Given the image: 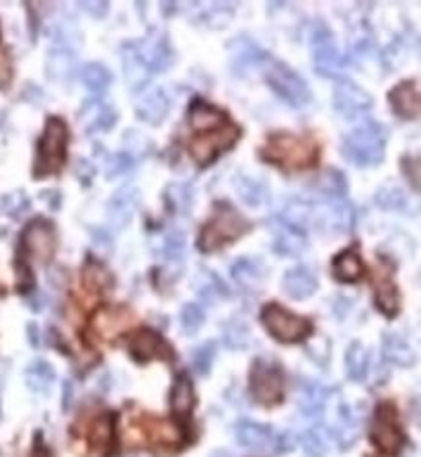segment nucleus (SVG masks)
Returning <instances> with one entry per match:
<instances>
[{
    "mask_svg": "<svg viewBox=\"0 0 421 457\" xmlns=\"http://www.w3.org/2000/svg\"><path fill=\"white\" fill-rule=\"evenodd\" d=\"M263 159L282 169H304L310 167L317 159V145L310 136L279 132L273 134L263 147Z\"/></svg>",
    "mask_w": 421,
    "mask_h": 457,
    "instance_id": "nucleus-1",
    "label": "nucleus"
},
{
    "mask_svg": "<svg viewBox=\"0 0 421 457\" xmlns=\"http://www.w3.org/2000/svg\"><path fill=\"white\" fill-rule=\"evenodd\" d=\"M249 228H251L249 221L234 206H230L228 202H216L212 219L208 221V225L199 235L198 248L206 254H212L224 245L237 241L239 237H243Z\"/></svg>",
    "mask_w": 421,
    "mask_h": 457,
    "instance_id": "nucleus-2",
    "label": "nucleus"
},
{
    "mask_svg": "<svg viewBox=\"0 0 421 457\" xmlns=\"http://www.w3.org/2000/svg\"><path fill=\"white\" fill-rule=\"evenodd\" d=\"M384 145L387 130L376 122H364L347 132L341 152L347 163L356 167H374L384 157Z\"/></svg>",
    "mask_w": 421,
    "mask_h": 457,
    "instance_id": "nucleus-3",
    "label": "nucleus"
},
{
    "mask_svg": "<svg viewBox=\"0 0 421 457\" xmlns=\"http://www.w3.org/2000/svg\"><path fill=\"white\" fill-rule=\"evenodd\" d=\"M66 147H68V128L66 122L58 116H51L46 122L44 134L37 145L33 176L48 178L60 171L66 161Z\"/></svg>",
    "mask_w": 421,
    "mask_h": 457,
    "instance_id": "nucleus-4",
    "label": "nucleus"
},
{
    "mask_svg": "<svg viewBox=\"0 0 421 457\" xmlns=\"http://www.w3.org/2000/svg\"><path fill=\"white\" fill-rule=\"evenodd\" d=\"M265 76L273 91L288 103L290 107H306L310 103V89L302 76L294 73L288 64L279 60H265Z\"/></svg>",
    "mask_w": 421,
    "mask_h": 457,
    "instance_id": "nucleus-5",
    "label": "nucleus"
},
{
    "mask_svg": "<svg viewBox=\"0 0 421 457\" xmlns=\"http://www.w3.org/2000/svg\"><path fill=\"white\" fill-rule=\"evenodd\" d=\"M261 324L265 326V330L270 331L275 340L288 342V344L304 340L313 330V326L306 317H300V315L284 309L277 303H270L263 307Z\"/></svg>",
    "mask_w": 421,
    "mask_h": 457,
    "instance_id": "nucleus-6",
    "label": "nucleus"
},
{
    "mask_svg": "<svg viewBox=\"0 0 421 457\" xmlns=\"http://www.w3.org/2000/svg\"><path fill=\"white\" fill-rule=\"evenodd\" d=\"M241 136V130L234 126V124H224L218 130H212V132H206L201 136H196L191 142H189V152H191V159L198 163L199 167H206L210 165L220 152L228 151L234 147V142L239 140Z\"/></svg>",
    "mask_w": 421,
    "mask_h": 457,
    "instance_id": "nucleus-7",
    "label": "nucleus"
},
{
    "mask_svg": "<svg viewBox=\"0 0 421 457\" xmlns=\"http://www.w3.org/2000/svg\"><path fill=\"white\" fill-rule=\"evenodd\" d=\"M251 391L259 404H277L284 396V375L279 367L263 358L255 360L251 369Z\"/></svg>",
    "mask_w": 421,
    "mask_h": 457,
    "instance_id": "nucleus-8",
    "label": "nucleus"
},
{
    "mask_svg": "<svg viewBox=\"0 0 421 457\" xmlns=\"http://www.w3.org/2000/svg\"><path fill=\"white\" fill-rule=\"evenodd\" d=\"M21 245L31 260H35L39 264H48L56 254V248H58V233H56L54 223L48 219L31 221L23 231Z\"/></svg>",
    "mask_w": 421,
    "mask_h": 457,
    "instance_id": "nucleus-9",
    "label": "nucleus"
},
{
    "mask_svg": "<svg viewBox=\"0 0 421 457\" xmlns=\"http://www.w3.org/2000/svg\"><path fill=\"white\" fill-rule=\"evenodd\" d=\"M370 439L378 449H382L387 453H396L403 447L405 437H403V431H401L395 408L391 404H380L374 410Z\"/></svg>",
    "mask_w": 421,
    "mask_h": 457,
    "instance_id": "nucleus-10",
    "label": "nucleus"
},
{
    "mask_svg": "<svg viewBox=\"0 0 421 457\" xmlns=\"http://www.w3.org/2000/svg\"><path fill=\"white\" fill-rule=\"evenodd\" d=\"M310 48H313V62L319 75L327 76V78H337L344 73V64H346L344 56L337 50L335 35L327 27H319L313 33Z\"/></svg>",
    "mask_w": 421,
    "mask_h": 457,
    "instance_id": "nucleus-11",
    "label": "nucleus"
},
{
    "mask_svg": "<svg viewBox=\"0 0 421 457\" xmlns=\"http://www.w3.org/2000/svg\"><path fill=\"white\" fill-rule=\"evenodd\" d=\"M356 221L353 206L341 200H329L322 206H313L310 210V223L322 233H346Z\"/></svg>",
    "mask_w": 421,
    "mask_h": 457,
    "instance_id": "nucleus-12",
    "label": "nucleus"
},
{
    "mask_svg": "<svg viewBox=\"0 0 421 457\" xmlns=\"http://www.w3.org/2000/svg\"><path fill=\"white\" fill-rule=\"evenodd\" d=\"M374 105V99L356 83L341 80L337 83L333 91V107L337 114H341L346 120H358L364 114H368Z\"/></svg>",
    "mask_w": 421,
    "mask_h": 457,
    "instance_id": "nucleus-13",
    "label": "nucleus"
},
{
    "mask_svg": "<svg viewBox=\"0 0 421 457\" xmlns=\"http://www.w3.org/2000/svg\"><path fill=\"white\" fill-rule=\"evenodd\" d=\"M270 233H272V250L282 257H298L306 250L308 241L300 228L292 227L284 219L275 217L270 221Z\"/></svg>",
    "mask_w": 421,
    "mask_h": 457,
    "instance_id": "nucleus-14",
    "label": "nucleus"
},
{
    "mask_svg": "<svg viewBox=\"0 0 421 457\" xmlns=\"http://www.w3.org/2000/svg\"><path fill=\"white\" fill-rule=\"evenodd\" d=\"M78 120L87 134H101L115 126L118 111L111 103H105L103 99H87L78 111Z\"/></svg>",
    "mask_w": 421,
    "mask_h": 457,
    "instance_id": "nucleus-15",
    "label": "nucleus"
},
{
    "mask_svg": "<svg viewBox=\"0 0 421 457\" xmlns=\"http://www.w3.org/2000/svg\"><path fill=\"white\" fill-rule=\"evenodd\" d=\"M134 50L138 54L140 62L146 66L150 75L165 73L175 62V51L167 37H152L144 39L142 44H134Z\"/></svg>",
    "mask_w": 421,
    "mask_h": 457,
    "instance_id": "nucleus-16",
    "label": "nucleus"
},
{
    "mask_svg": "<svg viewBox=\"0 0 421 457\" xmlns=\"http://www.w3.org/2000/svg\"><path fill=\"white\" fill-rule=\"evenodd\" d=\"M169 111H171V97L163 87H154L146 93H142V97L136 103L138 120L146 122L150 126H158L167 118Z\"/></svg>",
    "mask_w": 421,
    "mask_h": 457,
    "instance_id": "nucleus-17",
    "label": "nucleus"
},
{
    "mask_svg": "<svg viewBox=\"0 0 421 457\" xmlns=\"http://www.w3.org/2000/svg\"><path fill=\"white\" fill-rule=\"evenodd\" d=\"M138 204V190L134 185L120 188L107 202V219L115 228H124L130 225Z\"/></svg>",
    "mask_w": 421,
    "mask_h": 457,
    "instance_id": "nucleus-18",
    "label": "nucleus"
},
{
    "mask_svg": "<svg viewBox=\"0 0 421 457\" xmlns=\"http://www.w3.org/2000/svg\"><path fill=\"white\" fill-rule=\"evenodd\" d=\"M389 103H391L393 111H395L398 118H403V120H415L421 111L417 83L415 80L398 83L389 93Z\"/></svg>",
    "mask_w": 421,
    "mask_h": 457,
    "instance_id": "nucleus-19",
    "label": "nucleus"
},
{
    "mask_svg": "<svg viewBox=\"0 0 421 457\" xmlns=\"http://www.w3.org/2000/svg\"><path fill=\"white\" fill-rule=\"evenodd\" d=\"M237 441L241 447H245L249 451L255 453H268L273 449L275 443V434L270 427L259 425V422H251V420H241L237 425Z\"/></svg>",
    "mask_w": 421,
    "mask_h": 457,
    "instance_id": "nucleus-20",
    "label": "nucleus"
},
{
    "mask_svg": "<svg viewBox=\"0 0 421 457\" xmlns=\"http://www.w3.org/2000/svg\"><path fill=\"white\" fill-rule=\"evenodd\" d=\"M130 355L138 362H149L156 356H169V346L154 330H140L130 338Z\"/></svg>",
    "mask_w": 421,
    "mask_h": 457,
    "instance_id": "nucleus-21",
    "label": "nucleus"
},
{
    "mask_svg": "<svg viewBox=\"0 0 421 457\" xmlns=\"http://www.w3.org/2000/svg\"><path fill=\"white\" fill-rule=\"evenodd\" d=\"M319 282L317 276L310 268L306 266H296V268H290L284 279H282V288L288 297L302 301V299H308L310 295H315Z\"/></svg>",
    "mask_w": 421,
    "mask_h": 457,
    "instance_id": "nucleus-22",
    "label": "nucleus"
},
{
    "mask_svg": "<svg viewBox=\"0 0 421 457\" xmlns=\"http://www.w3.org/2000/svg\"><path fill=\"white\" fill-rule=\"evenodd\" d=\"M230 274L237 284H241L247 291H257L268 276V268L263 260L259 257H239L230 266Z\"/></svg>",
    "mask_w": 421,
    "mask_h": 457,
    "instance_id": "nucleus-23",
    "label": "nucleus"
},
{
    "mask_svg": "<svg viewBox=\"0 0 421 457\" xmlns=\"http://www.w3.org/2000/svg\"><path fill=\"white\" fill-rule=\"evenodd\" d=\"M329 400V389L315 379H302L298 387V408L306 418L319 416Z\"/></svg>",
    "mask_w": 421,
    "mask_h": 457,
    "instance_id": "nucleus-24",
    "label": "nucleus"
},
{
    "mask_svg": "<svg viewBox=\"0 0 421 457\" xmlns=\"http://www.w3.org/2000/svg\"><path fill=\"white\" fill-rule=\"evenodd\" d=\"M268 60V56L259 50L255 44H251L249 39H237L230 46V64L237 71V75H245L249 68H253L255 64H263Z\"/></svg>",
    "mask_w": 421,
    "mask_h": 457,
    "instance_id": "nucleus-25",
    "label": "nucleus"
},
{
    "mask_svg": "<svg viewBox=\"0 0 421 457\" xmlns=\"http://www.w3.org/2000/svg\"><path fill=\"white\" fill-rule=\"evenodd\" d=\"M189 124L194 130L201 132H212L226 124V114L222 109L214 107L212 103L196 102L189 107Z\"/></svg>",
    "mask_w": 421,
    "mask_h": 457,
    "instance_id": "nucleus-26",
    "label": "nucleus"
},
{
    "mask_svg": "<svg viewBox=\"0 0 421 457\" xmlns=\"http://www.w3.org/2000/svg\"><path fill=\"white\" fill-rule=\"evenodd\" d=\"M382 355L396 367L415 365V351L411 348V344L403 336L393 334V331H387L382 336Z\"/></svg>",
    "mask_w": 421,
    "mask_h": 457,
    "instance_id": "nucleus-27",
    "label": "nucleus"
},
{
    "mask_svg": "<svg viewBox=\"0 0 421 457\" xmlns=\"http://www.w3.org/2000/svg\"><path fill=\"white\" fill-rule=\"evenodd\" d=\"M130 313L125 309H109L103 307L99 309V313L93 319V328L99 334L101 338H113L115 334L124 330L130 326Z\"/></svg>",
    "mask_w": 421,
    "mask_h": 457,
    "instance_id": "nucleus-28",
    "label": "nucleus"
},
{
    "mask_svg": "<svg viewBox=\"0 0 421 457\" xmlns=\"http://www.w3.org/2000/svg\"><path fill=\"white\" fill-rule=\"evenodd\" d=\"M234 194L243 204H247L251 208L261 206L268 202V188L261 179L251 178V176H237L234 178Z\"/></svg>",
    "mask_w": 421,
    "mask_h": 457,
    "instance_id": "nucleus-29",
    "label": "nucleus"
},
{
    "mask_svg": "<svg viewBox=\"0 0 421 457\" xmlns=\"http://www.w3.org/2000/svg\"><path fill=\"white\" fill-rule=\"evenodd\" d=\"M196 404V394H194V385L187 375H179L173 383L171 389V408H173L175 416L179 418H187L194 410Z\"/></svg>",
    "mask_w": 421,
    "mask_h": 457,
    "instance_id": "nucleus-30",
    "label": "nucleus"
},
{
    "mask_svg": "<svg viewBox=\"0 0 421 457\" xmlns=\"http://www.w3.org/2000/svg\"><path fill=\"white\" fill-rule=\"evenodd\" d=\"M194 288H196L199 299L210 305H216L220 299L228 297L226 284L212 270H201L194 280Z\"/></svg>",
    "mask_w": 421,
    "mask_h": 457,
    "instance_id": "nucleus-31",
    "label": "nucleus"
},
{
    "mask_svg": "<svg viewBox=\"0 0 421 457\" xmlns=\"http://www.w3.org/2000/svg\"><path fill=\"white\" fill-rule=\"evenodd\" d=\"M313 190L327 200H341L347 192V181L341 171L327 169L313 181Z\"/></svg>",
    "mask_w": 421,
    "mask_h": 457,
    "instance_id": "nucleus-32",
    "label": "nucleus"
},
{
    "mask_svg": "<svg viewBox=\"0 0 421 457\" xmlns=\"http://www.w3.org/2000/svg\"><path fill=\"white\" fill-rule=\"evenodd\" d=\"M75 62L76 56L75 51L68 50V48H54L48 54V60H46V71L51 80H66L70 78L75 73Z\"/></svg>",
    "mask_w": 421,
    "mask_h": 457,
    "instance_id": "nucleus-33",
    "label": "nucleus"
},
{
    "mask_svg": "<svg viewBox=\"0 0 421 457\" xmlns=\"http://www.w3.org/2000/svg\"><path fill=\"white\" fill-rule=\"evenodd\" d=\"M333 274L339 282H356L364 274L362 257L356 250H346L333 260Z\"/></svg>",
    "mask_w": 421,
    "mask_h": 457,
    "instance_id": "nucleus-34",
    "label": "nucleus"
},
{
    "mask_svg": "<svg viewBox=\"0 0 421 457\" xmlns=\"http://www.w3.org/2000/svg\"><path fill=\"white\" fill-rule=\"evenodd\" d=\"M368 362H370V353L368 348L356 340L347 346L346 351V371L347 377L351 381H362L368 373Z\"/></svg>",
    "mask_w": 421,
    "mask_h": 457,
    "instance_id": "nucleus-35",
    "label": "nucleus"
},
{
    "mask_svg": "<svg viewBox=\"0 0 421 457\" xmlns=\"http://www.w3.org/2000/svg\"><path fill=\"white\" fill-rule=\"evenodd\" d=\"M124 75L125 80H127V85L134 89V91H138V89H142L144 85H146V80H149L150 73L146 71V66L140 62V58H138V54L134 50V44H127L124 48Z\"/></svg>",
    "mask_w": 421,
    "mask_h": 457,
    "instance_id": "nucleus-36",
    "label": "nucleus"
},
{
    "mask_svg": "<svg viewBox=\"0 0 421 457\" xmlns=\"http://www.w3.org/2000/svg\"><path fill=\"white\" fill-rule=\"evenodd\" d=\"M374 202L380 210H391V212H405L409 210L411 206V200L409 196L405 194L403 188L398 185H382L376 196H374Z\"/></svg>",
    "mask_w": 421,
    "mask_h": 457,
    "instance_id": "nucleus-37",
    "label": "nucleus"
},
{
    "mask_svg": "<svg viewBox=\"0 0 421 457\" xmlns=\"http://www.w3.org/2000/svg\"><path fill=\"white\" fill-rule=\"evenodd\" d=\"M54 379H56V373H54V367L48 360H35L25 369L27 385H29V389H33L37 394L50 391Z\"/></svg>",
    "mask_w": 421,
    "mask_h": 457,
    "instance_id": "nucleus-38",
    "label": "nucleus"
},
{
    "mask_svg": "<svg viewBox=\"0 0 421 457\" xmlns=\"http://www.w3.org/2000/svg\"><path fill=\"white\" fill-rule=\"evenodd\" d=\"M80 80H82V85H84L89 91H93V93H103V91L111 85L113 75H111V71H109L107 66H103L99 62H89V64H84V66L80 68Z\"/></svg>",
    "mask_w": 421,
    "mask_h": 457,
    "instance_id": "nucleus-39",
    "label": "nucleus"
},
{
    "mask_svg": "<svg viewBox=\"0 0 421 457\" xmlns=\"http://www.w3.org/2000/svg\"><path fill=\"white\" fill-rule=\"evenodd\" d=\"M374 303L384 315H389V317L396 315V311H398V293H396L395 284L389 279H382L376 282V286H374Z\"/></svg>",
    "mask_w": 421,
    "mask_h": 457,
    "instance_id": "nucleus-40",
    "label": "nucleus"
},
{
    "mask_svg": "<svg viewBox=\"0 0 421 457\" xmlns=\"http://www.w3.org/2000/svg\"><path fill=\"white\" fill-rule=\"evenodd\" d=\"M222 340L230 351H243V348H247L249 342H251L249 326L243 319H239V317L230 319L222 328Z\"/></svg>",
    "mask_w": 421,
    "mask_h": 457,
    "instance_id": "nucleus-41",
    "label": "nucleus"
},
{
    "mask_svg": "<svg viewBox=\"0 0 421 457\" xmlns=\"http://www.w3.org/2000/svg\"><path fill=\"white\" fill-rule=\"evenodd\" d=\"M111 437H113V420H111V416H107V414L97 416L93 420V425H91V432H89L91 445L97 447V449H105L111 443Z\"/></svg>",
    "mask_w": 421,
    "mask_h": 457,
    "instance_id": "nucleus-42",
    "label": "nucleus"
},
{
    "mask_svg": "<svg viewBox=\"0 0 421 457\" xmlns=\"http://www.w3.org/2000/svg\"><path fill=\"white\" fill-rule=\"evenodd\" d=\"M203 319H206V313L198 303H187L181 309V315H179V324L185 336H196L199 328L203 326Z\"/></svg>",
    "mask_w": 421,
    "mask_h": 457,
    "instance_id": "nucleus-43",
    "label": "nucleus"
},
{
    "mask_svg": "<svg viewBox=\"0 0 421 457\" xmlns=\"http://www.w3.org/2000/svg\"><path fill=\"white\" fill-rule=\"evenodd\" d=\"M29 198H27L25 192L17 190V192H11V194H4L0 198V212L11 217V219H19L21 214H25L29 210Z\"/></svg>",
    "mask_w": 421,
    "mask_h": 457,
    "instance_id": "nucleus-44",
    "label": "nucleus"
},
{
    "mask_svg": "<svg viewBox=\"0 0 421 457\" xmlns=\"http://www.w3.org/2000/svg\"><path fill=\"white\" fill-rule=\"evenodd\" d=\"M161 254L165 260L169 262H179L183 260L185 255V233L179 231V228H173L165 235L163 239V248H161Z\"/></svg>",
    "mask_w": 421,
    "mask_h": 457,
    "instance_id": "nucleus-45",
    "label": "nucleus"
},
{
    "mask_svg": "<svg viewBox=\"0 0 421 457\" xmlns=\"http://www.w3.org/2000/svg\"><path fill=\"white\" fill-rule=\"evenodd\" d=\"M300 445H302V451L308 457H325L327 456V451H329L327 439H325L317 429H310V431L302 432Z\"/></svg>",
    "mask_w": 421,
    "mask_h": 457,
    "instance_id": "nucleus-46",
    "label": "nucleus"
},
{
    "mask_svg": "<svg viewBox=\"0 0 421 457\" xmlns=\"http://www.w3.org/2000/svg\"><path fill=\"white\" fill-rule=\"evenodd\" d=\"M216 356V346L214 342H206L198 346L194 353H191V367L198 375H208L210 369H212V360Z\"/></svg>",
    "mask_w": 421,
    "mask_h": 457,
    "instance_id": "nucleus-47",
    "label": "nucleus"
},
{
    "mask_svg": "<svg viewBox=\"0 0 421 457\" xmlns=\"http://www.w3.org/2000/svg\"><path fill=\"white\" fill-rule=\"evenodd\" d=\"M132 167H134V157H130L127 152H115L105 163V169H107L105 178L113 179L118 178V176H124Z\"/></svg>",
    "mask_w": 421,
    "mask_h": 457,
    "instance_id": "nucleus-48",
    "label": "nucleus"
},
{
    "mask_svg": "<svg viewBox=\"0 0 421 457\" xmlns=\"http://www.w3.org/2000/svg\"><path fill=\"white\" fill-rule=\"evenodd\" d=\"M111 274L101 268V266H95V264H89L84 268V284L89 288H95V291H105V288H111Z\"/></svg>",
    "mask_w": 421,
    "mask_h": 457,
    "instance_id": "nucleus-49",
    "label": "nucleus"
},
{
    "mask_svg": "<svg viewBox=\"0 0 421 457\" xmlns=\"http://www.w3.org/2000/svg\"><path fill=\"white\" fill-rule=\"evenodd\" d=\"M169 198L177 212H187L191 208V188L187 183H173L169 188Z\"/></svg>",
    "mask_w": 421,
    "mask_h": 457,
    "instance_id": "nucleus-50",
    "label": "nucleus"
},
{
    "mask_svg": "<svg viewBox=\"0 0 421 457\" xmlns=\"http://www.w3.org/2000/svg\"><path fill=\"white\" fill-rule=\"evenodd\" d=\"M152 437L156 439V441H161V443H169V445H173V443H179L183 437H181V431L171 425V422H156L154 425V429H152Z\"/></svg>",
    "mask_w": 421,
    "mask_h": 457,
    "instance_id": "nucleus-51",
    "label": "nucleus"
},
{
    "mask_svg": "<svg viewBox=\"0 0 421 457\" xmlns=\"http://www.w3.org/2000/svg\"><path fill=\"white\" fill-rule=\"evenodd\" d=\"M306 353L308 356L319 365V367H327L329 365V356H331V346H329V340H325V338H319V340H315V342H310L308 344V348H306Z\"/></svg>",
    "mask_w": 421,
    "mask_h": 457,
    "instance_id": "nucleus-52",
    "label": "nucleus"
},
{
    "mask_svg": "<svg viewBox=\"0 0 421 457\" xmlns=\"http://www.w3.org/2000/svg\"><path fill=\"white\" fill-rule=\"evenodd\" d=\"M230 17H232V8H230V6H226V4H216V6H212V8L208 11L206 23L210 27H214V29H218V27L228 25Z\"/></svg>",
    "mask_w": 421,
    "mask_h": 457,
    "instance_id": "nucleus-53",
    "label": "nucleus"
},
{
    "mask_svg": "<svg viewBox=\"0 0 421 457\" xmlns=\"http://www.w3.org/2000/svg\"><path fill=\"white\" fill-rule=\"evenodd\" d=\"M75 176L78 178V181H80L82 185H89V183L93 181V178H95V167H93L89 161L80 159V161L76 163Z\"/></svg>",
    "mask_w": 421,
    "mask_h": 457,
    "instance_id": "nucleus-54",
    "label": "nucleus"
},
{
    "mask_svg": "<svg viewBox=\"0 0 421 457\" xmlns=\"http://www.w3.org/2000/svg\"><path fill=\"white\" fill-rule=\"evenodd\" d=\"M76 6H80L84 13H89V15L95 17V19L105 17L107 11H109V2H105V0H99V2H78Z\"/></svg>",
    "mask_w": 421,
    "mask_h": 457,
    "instance_id": "nucleus-55",
    "label": "nucleus"
},
{
    "mask_svg": "<svg viewBox=\"0 0 421 457\" xmlns=\"http://www.w3.org/2000/svg\"><path fill=\"white\" fill-rule=\"evenodd\" d=\"M93 243L103 250V252H111V248H113V243H111V235L107 233V231H103V228H95L93 233Z\"/></svg>",
    "mask_w": 421,
    "mask_h": 457,
    "instance_id": "nucleus-56",
    "label": "nucleus"
},
{
    "mask_svg": "<svg viewBox=\"0 0 421 457\" xmlns=\"http://www.w3.org/2000/svg\"><path fill=\"white\" fill-rule=\"evenodd\" d=\"M403 169H405V173L411 178V185H413V190H420V179H417L420 163H417V159H405V161H403Z\"/></svg>",
    "mask_w": 421,
    "mask_h": 457,
    "instance_id": "nucleus-57",
    "label": "nucleus"
},
{
    "mask_svg": "<svg viewBox=\"0 0 421 457\" xmlns=\"http://www.w3.org/2000/svg\"><path fill=\"white\" fill-rule=\"evenodd\" d=\"M11 83V64L4 54H0V89Z\"/></svg>",
    "mask_w": 421,
    "mask_h": 457,
    "instance_id": "nucleus-58",
    "label": "nucleus"
},
{
    "mask_svg": "<svg viewBox=\"0 0 421 457\" xmlns=\"http://www.w3.org/2000/svg\"><path fill=\"white\" fill-rule=\"evenodd\" d=\"M17 284L21 286V291H25L27 282H29V286L33 284V276H31V272H29V268H25L23 264H17Z\"/></svg>",
    "mask_w": 421,
    "mask_h": 457,
    "instance_id": "nucleus-59",
    "label": "nucleus"
},
{
    "mask_svg": "<svg viewBox=\"0 0 421 457\" xmlns=\"http://www.w3.org/2000/svg\"><path fill=\"white\" fill-rule=\"evenodd\" d=\"M27 303H29V307H31V311L39 313V311H44V309H46V295H42V293H35V295H31V297L27 299Z\"/></svg>",
    "mask_w": 421,
    "mask_h": 457,
    "instance_id": "nucleus-60",
    "label": "nucleus"
},
{
    "mask_svg": "<svg viewBox=\"0 0 421 457\" xmlns=\"http://www.w3.org/2000/svg\"><path fill=\"white\" fill-rule=\"evenodd\" d=\"M333 309H335V315H337V317H346V313L351 309V299H347V297H337Z\"/></svg>",
    "mask_w": 421,
    "mask_h": 457,
    "instance_id": "nucleus-61",
    "label": "nucleus"
},
{
    "mask_svg": "<svg viewBox=\"0 0 421 457\" xmlns=\"http://www.w3.org/2000/svg\"><path fill=\"white\" fill-rule=\"evenodd\" d=\"M73 406V383L70 381H64V398H62V408L64 412H68Z\"/></svg>",
    "mask_w": 421,
    "mask_h": 457,
    "instance_id": "nucleus-62",
    "label": "nucleus"
},
{
    "mask_svg": "<svg viewBox=\"0 0 421 457\" xmlns=\"http://www.w3.org/2000/svg\"><path fill=\"white\" fill-rule=\"evenodd\" d=\"M27 338H29V344H31L33 348H39V330H37L35 324H29V326H27Z\"/></svg>",
    "mask_w": 421,
    "mask_h": 457,
    "instance_id": "nucleus-63",
    "label": "nucleus"
},
{
    "mask_svg": "<svg viewBox=\"0 0 421 457\" xmlns=\"http://www.w3.org/2000/svg\"><path fill=\"white\" fill-rule=\"evenodd\" d=\"M212 457H230V453L228 451H216Z\"/></svg>",
    "mask_w": 421,
    "mask_h": 457,
    "instance_id": "nucleus-64",
    "label": "nucleus"
}]
</instances>
